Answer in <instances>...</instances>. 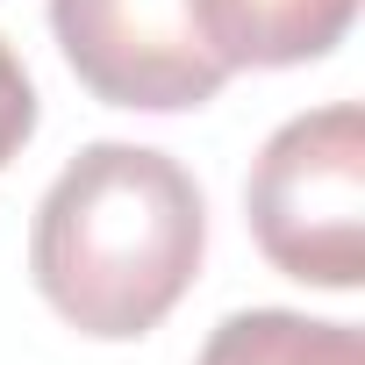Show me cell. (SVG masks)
Listing matches in <instances>:
<instances>
[{"instance_id":"cell-1","label":"cell","mask_w":365,"mask_h":365,"mask_svg":"<svg viewBox=\"0 0 365 365\" xmlns=\"http://www.w3.org/2000/svg\"><path fill=\"white\" fill-rule=\"evenodd\" d=\"M208 251V201L194 172L143 143H86L36 201V294L101 344L150 336Z\"/></svg>"},{"instance_id":"cell-2","label":"cell","mask_w":365,"mask_h":365,"mask_svg":"<svg viewBox=\"0 0 365 365\" xmlns=\"http://www.w3.org/2000/svg\"><path fill=\"white\" fill-rule=\"evenodd\" d=\"M244 215L258 251L301 279L351 294L365 279V115L358 101L279 122L244 179Z\"/></svg>"},{"instance_id":"cell-3","label":"cell","mask_w":365,"mask_h":365,"mask_svg":"<svg viewBox=\"0 0 365 365\" xmlns=\"http://www.w3.org/2000/svg\"><path fill=\"white\" fill-rule=\"evenodd\" d=\"M51 29L79 86L108 108L179 115L230 86V65L194 22V0H51Z\"/></svg>"},{"instance_id":"cell-4","label":"cell","mask_w":365,"mask_h":365,"mask_svg":"<svg viewBox=\"0 0 365 365\" xmlns=\"http://www.w3.org/2000/svg\"><path fill=\"white\" fill-rule=\"evenodd\" d=\"M358 0H194V22L230 72H279L329 58Z\"/></svg>"},{"instance_id":"cell-5","label":"cell","mask_w":365,"mask_h":365,"mask_svg":"<svg viewBox=\"0 0 365 365\" xmlns=\"http://www.w3.org/2000/svg\"><path fill=\"white\" fill-rule=\"evenodd\" d=\"M201 365H365V336L294 308H244L208 329Z\"/></svg>"},{"instance_id":"cell-6","label":"cell","mask_w":365,"mask_h":365,"mask_svg":"<svg viewBox=\"0 0 365 365\" xmlns=\"http://www.w3.org/2000/svg\"><path fill=\"white\" fill-rule=\"evenodd\" d=\"M29 136H36V86H29V72H22L15 43L0 36V172L22 158V143H29Z\"/></svg>"}]
</instances>
